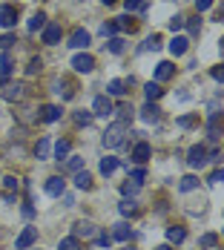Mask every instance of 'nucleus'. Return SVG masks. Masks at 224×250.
<instances>
[{"mask_svg": "<svg viewBox=\"0 0 224 250\" xmlns=\"http://www.w3.org/2000/svg\"><path fill=\"white\" fill-rule=\"evenodd\" d=\"M9 72H12V66H9V63H3V66H0V83L9 78Z\"/></svg>", "mask_w": 224, "mask_h": 250, "instance_id": "obj_49", "label": "nucleus"}, {"mask_svg": "<svg viewBox=\"0 0 224 250\" xmlns=\"http://www.w3.org/2000/svg\"><path fill=\"white\" fill-rule=\"evenodd\" d=\"M81 167H83V158L81 155H66V161H63V170L66 173H81Z\"/></svg>", "mask_w": 224, "mask_h": 250, "instance_id": "obj_20", "label": "nucleus"}, {"mask_svg": "<svg viewBox=\"0 0 224 250\" xmlns=\"http://www.w3.org/2000/svg\"><path fill=\"white\" fill-rule=\"evenodd\" d=\"M75 187H78V190H92V175L86 173V170L75 173Z\"/></svg>", "mask_w": 224, "mask_h": 250, "instance_id": "obj_19", "label": "nucleus"}, {"mask_svg": "<svg viewBox=\"0 0 224 250\" xmlns=\"http://www.w3.org/2000/svg\"><path fill=\"white\" fill-rule=\"evenodd\" d=\"M89 43H92V35L86 29H75L72 35H69V46L72 49H86Z\"/></svg>", "mask_w": 224, "mask_h": 250, "instance_id": "obj_6", "label": "nucleus"}, {"mask_svg": "<svg viewBox=\"0 0 224 250\" xmlns=\"http://www.w3.org/2000/svg\"><path fill=\"white\" fill-rule=\"evenodd\" d=\"M149 155H152V147H149L147 141H135V147H132V161H135V164H147Z\"/></svg>", "mask_w": 224, "mask_h": 250, "instance_id": "obj_8", "label": "nucleus"}, {"mask_svg": "<svg viewBox=\"0 0 224 250\" xmlns=\"http://www.w3.org/2000/svg\"><path fill=\"white\" fill-rule=\"evenodd\" d=\"M43 26H46V15H43V12L32 15V21H29V32H38V29H43Z\"/></svg>", "mask_w": 224, "mask_h": 250, "instance_id": "obj_30", "label": "nucleus"}, {"mask_svg": "<svg viewBox=\"0 0 224 250\" xmlns=\"http://www.w3.org/2000/svg\"><path fill=\"white\" fill-rule=\"evenodd\" d=\"M118 210H121V216H135V213H138V201L135 199H121Z\"/></svg>", "mask_w": 224, "mask_h": 250, "instance_id": "obj_21", "label": "nucleus"}, {"mask_svg": "<svg viewBox=\"0 0 224 250\" xmlns=\"http://www.w3.org/2000/svg\"><path fill=\"white\" fill-rule=\"evenodd\" d=\"M224 181V170H213L210 173V184H222Z\"/></svg>", "mask_w": 224, "mask_h": 250, "instance_id": "obj_46", "label": "nucleus"}, {"mask_svg": "<svg viewBox=\"0 0 224 250\" xmlns=\"http://www.w3.org/2000/svg\"><path fill=\"white\" fill-rule=\"evenodd\" d=\"M15 23H18V9L15 6H0V26L15 29Z\"/></svg>", "mask_w": 224, "mask_h": 250, "instance_id": "obj_9", "label": "nucleus"}, {"mask_svg": "<svg viewBox=\"0 0 224 250\" xmlns=\"http://www.w3.org/2000/svg\"><path fill=\"white\" fill-rule=\"evenodd\" d=\"M49 152H52V141L43 135V138L38 141V147H35V155H38V158H49Z\"/></svg>", "mask_w": 224, "mask_h": 250, "instance_id": "obj_23", "label": "nucleus"}, {"mask_svg": "<svg viewBox=\"0 0 224 250\" xmlns=\"http://www.w3.org/2000/svg\"><path fill=\"white\" fill-rule=\"evenodd\" d=\"M72 204H75V199H72V196H66V193H63V207H72Z\"/></svg>", "mask_w": 224, "mask_h": 250, "instance_id": "obj_52", "label": "nucleus"}, {"mask_svg": "<svg viewBox=\"0 0 224 250\" xmlns=\"http://www.w3.org/2000/svg\"><path fill=\"white\" fill-rule=\"evenodd\" d=\"M124 86H126L124 81H118V78H115V81H109V83H106V92H109V95H115V98H118V95H124V92H126Z\"/></svg>", "mask_w": 224, "mask_h": 250, "instance_id": "obj_28", "label": "nucleus"}, {"mask_svg": "<svg viewBox=\"0 0 224 250\" xmlns=\"http://www.w3.org/2000/svg\"><path fill=\"white\" fill-rule=\"evenodd\" d=\"M124 250H132V248H124Z\"/></svg>", "mask_w": 224, "mask_h": 250, "instance_id": "obj_56", "label": "nucleus"}, {"mask_svg": "<svg viewBox=\"0 0 224 250\" xmlns=\"http://www.w3.org/2000/svg\"><path fill=\"white\" fill-rule=\"evenodd\" d=\"M72 66H75V72H92L95 69V58L89 55V52H81V55H75L72 58Z\"/></svg>", "mask_w": 224, "mask_h": 250, "instance_id": "obj_5", "label": "nucleus"}, {"mask_svg": "<svg viewBox=\"0 0 224 250\" xmlns=\"http://www.w3.org/2000/svg\"><path fill=\"white\" fill-rule=\"evenodd\" d=\"M144 95H147V101L152 104V101H158L161 95H164V89H161V83H155V81H149L147 86H144Z\"/></svg>", "mask_w": 224, "mask_h": 250, "instance_id": "obj_18", "label": "nucleus"}, {"mask_svg": "<svg viewBox=\"0 0 224 250\" xmlns=\"http://www.w3.org/2000/svg\"><path fill=\"white\" fill-rule=\"evenodd\" d=\"M118 167H121V161H118V158H101V173H103V175H112Z\"/></svg>", "mask_w": 224, "mask_h": 250, "instance_id": "obj_22", "label": "nucleus"}, {"mask_svg": "<svg viewBox=\"0 0 224 250\" xmlns=\"http://www.w3.org/2000/svg\"><path fill=\"white\" fill-rule=\"evenodd\" d=\"M38 242V227H26L23 233L18 236V242H15V248L18 250H29L32 245Z\"/></svg>", "mask_w": 224, "mask_h": 250, "instance_id": "obj_7", "label": "nucleus"}, {"mask_svg": "<svg viewBox=\"0 0 224 250\" xmlns=\"http://www.w3.org/2000/svg\"><path fill=\"white\" fill-rule=\"evenodd\" d=\"M141 118H144V121H147V124H155V121H158V118H161V109H158V106H155V104H144V109H141Z\"/></svg>", "mask_w": 224, "mask_h": 250, "instance_id": "obj_16", "label": "nucleus"}, {"mask_svg": "<svg viewBox=\"0 0 224 250\" xmlns=\"http://www.w3.org/2000/svg\"><path fill=\"white\" fill-rule=\"evenodd\" d=\"M178 29H184V18L181 15H175L173 21H170V32H178Z\"/></svg>", "mask_w": 224, "mask_h": 250, "instance_id": "obj_45", "label": "nucleus"}, {"mask_svg": "<svg viewBox=\"0 0 224 250\" xmlns=\"http://www.w3.org/2000/svg\"><path fill=\"white\" fill-rule=\"evenodd\" d=\"M187 46H190V41H187V38H173V43H170V52H173L175 58H178V55H184V52H187Z\"/></svg>", "mask_w": 224, "mask_h": 250, "instance_id": "obj_25", "label": "nucleus"}, {"mask_svg": "<svg viewBox=\"0 0 224 250\" xmlns=\"http://www.w3.org/2000/svg\"><path fill=\"white\" fill-rule=\"evenodd\" d=\"M109 236H112V242H129L132 239V227L126 225V222H118V225L112 227Z\"/></svg>", "mask_w": 224, "mask_h": 250, "instance_id": "obj_12", "label": "nucleus"}, {"mask_svg": "<svg viewBox=\"0 0 224 250\" xmlns=\"http://www.w3.org/2000/svg\"><path fill=\"white\" fill-rule=\"evenodd\" d=\"M18 43V38H15V32H6L3 38H0V49H9V46H15Z\"/></svg>", "mask_w": 224, "mask_h": 250, "instance_id": "obj_38", "label": "nucleus"}, {"mask_svg": "<svg viewBox=\"0 0 224 250\" xmlns=\"http://www.w3.org/2000/svg\"><path fill=\"white\" fill-rule=\"evenodd\" d=\"M216 242H219V239H216V236H213V233H207V236H204V239H201V245H204V248H213V245H216Z\"/></svg>", "mask_w": 224, "mask_h": 250, "instance_id": "obj_47", "label": "nucleus"}, {"mask_svg": "<svg viewBox=\"0 0 224 250\" xmlns=\"http://www.w3.org/2000/svg\"><path fill=\"white\" fill-rule=\"evenodd\" d=\"M69 150H72V144H69L66 138H61V141L55 144V158H58V161H63V158L69 155Z\"/></svg>", "mask_w": 224, "mask_h": 250, "instance_id": "obj_24", "label": "nucleus"}, {"mask_svg": "<svg viewBox=\"0 0 224 250\" xmlns=\"http://www.w3.org/2000/svg\"><path fill=\"white\" fill-rule=\"evenodd\" d=\"M196 187H199V178H196V175H184L181 184H178L181 193H190V190H196Z\"/></svg>", "mask_w": 224, "mask_h": 250, "instance_id": "obj_27", "label": "nucleus"}, {"mask_svg": "<svg viewBox=\"0 0 224 250\" xmlns=\"http://www.w3.org/2000/svg\"><path fill=\"white\" fill-rule=\"evenodd\" d=\"M184 239H187V230H184V227H167V242H170V245H181V242H184Z\"/></svg>", "mask_w": 224, "mask_h": 250, "instance_id": "obj_17", "label": "nucleus"}, {"mask_svg": "<svg viewBox=\"0 0 224 250\" xmlns=\"http://www.w3.org/2000/svg\"><path fill=\"white\" fill-rule=\"evenodd\" d=\"M129 178H132V184H138V187H141V184H144V178H147V173H144V167L132 170V173H129Z\"/></svg>", "mask_w": 224, "mask_h": 250, "instance_id": "obj_39", "label": "nucleus"}, {"mask_svg": "<svg viewBox=\"0 0 224 250\" xmlns=\"http://www.w3.org/2000/svg\"><path fill=\"white\" fill-rule=\"evenodd\" d=\"M3 187H6V190H18V187H20V181H18L15 175H6V178H3Z\"/></svg>", "mask_w": 224, "mask_h": 250, "instance_id": "obj_42", "label": "nucleus"}, {"mask_svg": "<svg viewBox=\"0 0 224 250\" xmlns=\"http://www.w3.org/2000/svg\"><path fill=\"white\" fill-rule=\"evenodd\" d=\"M41 121H46V124H55L58 118H61V106H55V104H46L43 109H41V115H38Z\"/></svg>", "mask_w": 224, "mask_h": 250, "instance_id": "obj_15", "label": "nucleus"}, {"mask_svg": "<svg viewBox=\"0 0 224 250\" xmlns=\"http://www.w3.org/2000/svg\"><path fill=\"white\" fill-rule=\"evenodd\" d=\"M106 49L112 52V55H121V52H124V38H118V35L109 38V41H106Z\"/></svg>", "mask_w": 224, "mask_h": 250, "instance_id": "obj_29", "label": "nucleus"}, {"mask_svg": "<svg viewBox=\"0 0 224 250\" xmlns=\"http://www.w3.org/2000/svg\"><path fill=\"white\" fill-rule=\"evenodd\" d=\"M29 250H41V248H29Z\"/></svg>", "mask_w": 224, "mask_h": 250, "instance_id": "obj_55", "label": "nucleus"}, {"mask_svg": "<svg viewBox=\"0 0 224 250\" xmlns=\"http://www.w3.org/2000/svg\"><path fill=\"white\" fill-rule=\"evenodd\" d=\"M126 12H135V9H144L147 6V0H124Z\"/></svg>", "mask_w": 224, "mask_h": 250, "instance_id": "obj_40", "label": "nucleus"}, {"mask_svg": "<svg viewBox=\"0 0 224 250\" xmlns=\"http://www.w3.org/2000/svg\"><path fill=\"white\" fill-rule=\"evenodd\" d=\"M112 109H115V106H112V101L106 98V95H98L95 104H92V115H103V118H106Z\"/></svg>", "mask_w": 224, "mask_h": 250, "instance_id": "obj_11", "label": "nucleus"}, {"mask_svg": "<svg viewBox=\"0 0 224 250\" xmlns=\"http://www.w3.org/2000/svg\"><path fill=\"white\" fill-rule=\"evenodd\" d=\"M23 216H26V219H32V216H35V207H29V204H26V207H23Z\"/></svg>", "mask_w": 224, "mask_h": 250, "instance_id": "obj_51", "label": "nucleus"}, {"mask_svg": "<svg viewBox=\"0 0 224 250\" xmlns=\"http://www.w3.org/2000/svg\"><path fill=\"white\" fill-rule=\"evenodd\" d=\"M210 6H213V0H196V9H199V12L210 9Z\"/></svg>", "mask_w": 224, "mask_h": 250, "instance_id": "obj_50", "label": "nucleus"}, {"mask_svg": "<svg viewBox=\"0 0 224 250\" xmlns=\"http://www.w3.org/2000/svg\"><path fill=\"white\" fill-rule=\"evenodd\" d=\"M18 118H20V124H35L38 121V112H35V106H23L18 112Z\"/></svg>", "mask_w": 224, "mask_h": 250, "instance_id": "obj_26", "label": "nucleus"}, {"mask_svg": "<svg viewBox=\"0 0 224 250\" xmlns=\"http://www.w3.org/2000/svg\"><path fill=\"white\" fill-rule=\"evenodd\" d=\"M61 23H46L43 26V43H49V46H55L58 41H61Z\"/></svg>", "mask_w": 224, "mask_h": 250, "instance_id": "obj_13", "label": "nucleus"}, {"mask_svg": "<svg viewBox=\"0 0 224 250\" xmlns=\"http://www.w3.org/2000/svg\"><path fill=\"white\" fill-rule=\"evenodd\" d=\"M187 164H190L193 170H201V167L207 164V150H204L201 144H196V147H190V152H187Z\"/></svg>", "mask_w": 224, "mask_h": 250, "instance_id": "obj_4", "label": "nucleus"}, {"mask_svg": "<svg viewBox=\"0 0 224 250\" xmlns=\"http://www.w3.org/2000/svg\"><path fill=\"white\" fill-rule=\"evenodd\" d=\"M92 118H95V115H92V112H86V109H78V112H75V124H78V126H86Z\"/></svg>", "mask_w": 224, "mask_h": 250, "instance_id": "obj_33", "label": "nucleus"}, {"mask_svg": "<svg viewBox=\"0 0 224 250\" xmlns=\"http://www.w3.org/2000/svg\"><path fill=\"white\" fill-rule=\"evenodd\" d=\"M178 126H184V129L187 126H196V115H181L178 118Z\"/></svg>", "mask_w": 224, "mask_h": 250, "instance_id": "obj_44", "label": "nucleus"}, {"mask_svg": "<svg viewBox=\"0 0 224 250\" xmlns=\"http://www.w3.org/2000/svg\"><path fill=\"white\" fill-rule=\"evenodd\" d=\"M46 193H49V196H55V199H61V196L66 193V181H63L61 175H52L49 181H46Z\"/></svg>", "mask_w": 224, "mask_h": 250, "instance_id": "obj_10", "label": "nucleus"}, {"mask_svg": "<svg viewBox=\"0 0 224 250\" xmlns=\"http://www.w3.org/2000/svg\"><path fill=\"white\" fill-rule=\"evenodd\" d=\"M26 95V86L20 81H3L0 83V98L9 101V104H18V101H23Z\"/></svg>", "mask_w": 224, "mask_h": 250, "instance_id": "obj_2", "label": "nucleus"}, {"mask_svg": "<svg viewBox=\"0 0 224 250\" xmlns=\"http://www.w3.org/2000/svg\"><path fill=\"white\" fill-rule=\"evenodd\" d=\"M41 69H43V61H41V58H32L29 66H26V75H38Z\"/></svg>", "mask_w": 224, "mask_h": 250, "instance_id": "obj_35", "label": "nucleus"}, {"mask_svg": "<svg viewBox=\"0 0 224 250\" xmlns=\"http://www.w3.org/2000/svg\"><path fill=\"white\" fill-rule=\"evenodd\" d=\"M141 49H144V52H158V49H161V38H158V35H152V38H147Z\"/></svg>", "mask_w": 224, "mask_h": 250, "instance_id": "obj_34", "label": "nucleus"}, {"mask_svg": "<svg viewBox=\"0 0 224 250\" xmlns=\"http://www.w3.org/2000/svg\"><path fill=\"white\" fill-rule=\"evenodd\" d=\"M184 26L190 29V35H193V38H199V35H201V21H199V18H193V21H184Z\"/></svg>", "mask_w": 224, "mask_h": 250, "instance_id": "obj_36", "label": "nucleus"}, {"mask_svg": "<svg viewBox=\"0 0 224 250\" xmlns=\"http://www.w3.org/2000/svg\"><path fill=\"white\" fill-rule=\"evenodd\" d=\"M72 236L75 239H83V242H86V239H95V236H98V227L92 225V222H86V219H78L72 225Z\"/></svg>", "mask_w": 224, "mask_h": 250, "instance_id": "obj_3", "label": "nucleus"}, {"mask_svg": "<svg viewBox=\"0 0 224 250\" xmlns=\"http://www.w3.org/2000/svg\"><path fill=\"white\" fill-rule=\"evenodd\" d=\"M112 112H118V115H121V124L132 121V115H135V109H132L129 104H121V106H118V109H112Z\"/></svg>", "mask_w": 224, "mask_h": 250, "instance_id": "obj_32", "label": "nucleus"}, {"mask_svg": "<svg viewBox=\"0 0 224 250\" xmlns=\"http://www.w3.org/2000/svg\"><path fill=\"white\" fill-rule=\"evenodd\" d=\"M95 242H98L101 248H109V245H112V236H109V233H98V236H95Z\"/></svg>", "mask_w": 224, "mask_h": 250, "instance_id": "obj_43", "label": "nucleus"}, {"mask_svg": "<svg viewBox=\"0 0 224 250\" xmlns=\"http://www.w3.org/2000/svg\"><path fill=\"white\" fill-rule=\"evenodd\" d=\"M103 3H106V6H112V3H115V0H103Z\"/></svg>", "mask_w": 224, "mask_h": 250, "instance_id": "obj_54", "label": "nucleus"}, {"mask_svg": "<svg viewBox=\"0 0 224 250\" xmlns=\"http://www.w3.org/2000/svg\"><path fill=\"white\" fill-rule=\"evenodd\" d=\"M58 250H81V239H75V236H66V239H61Z\"/></svg>", "mask_w": 224, "mask_h": 250, "instance_id": "obj_31", "label": "nucleus"}, {"mask_svg": "<svg viewBox=\"0 0 224 250\" xmlns=\"http://www.w3.org/2000/svg\"><path fill=\"white\" fill-rule=\"evenodd\" d=\"M121 193H124V199H129V196H135V193H138V184H132V181H126L124 187H121Z\"/></svg>", "mask_w": 224, "mask_h": 250, "instance_id": "obj_41", "label": "nucleus"}, {"mask_svg": "<svg viewBox=\"0 0 224 250\" xmlns=\"http://www.w3.org/2000/svg\"><path fill=\"white\" fill-rule=\"evenodd\" d=\"M126 132H129L126 124L115 121V124H109L106 129H103V138H101V141H103V147H106V150H115V147H121V144L126 141Z\"/></svg>", "mask_w": 224, "mask_h": 250, "instance_id": "obj_1", "label": "nucleus"}, {"mask_svg": "<svg viewBox=\"0 0 224 250\" xmlns=\"http://www.w3.org/2000/svg\"><path fill=\"white\" fill-rule=\"evenodd\" d=\"M155 250H173V245H158Z\"/></svg>", "mask_w": 224, "mask_h": 250, "instance_id": "obj_53", "label": "nucleus"}, {"mask_svg": "<svg viewBox=\"0 0 224 250\" xmlns=\"http://www.w3.org/2000/svg\"><path fill=\"white\" fill-rule=\"evenodd\" d=\"M101 35H103V38H115V35H118V23H115V21H112V23H103L101 26Z\"/></svg>", "mask_w": 224, "mask_h": 250, "instance_id": "obj_37", "label": "nucleus"}, {"mask_svg": "<svg viewBox=\"0 0 224 250\" xmlns=\"http://www.w3.org/2000/svg\"><path fill=\"white\" fill-rule=\"evenodd\" d=\"M175 72V66L170 63V61H161L158 66H155V83H161V81H170Z\"/></svg>", "mask_w": 224, "mask_h": 250, "instance_id": "obj_14", "label": "nucleus"}, {"mask_svg": "<svg viewBox=\"0 0 224 250\" xmlns=\"http://www.w3.org/2000/svg\"><path fill=\"white\" fill-rule=\"evenodd\" d=\"M210 75L216 78L219 83H224V69H222V66H213V72H210Z\"/></svg>", "mask_w": 224, "mask_h": 250, "instance_id": "obj_48", "label": "nucleus"}]
</instances>
